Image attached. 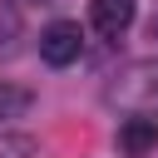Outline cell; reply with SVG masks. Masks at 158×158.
<instances>
[{"label":"cell","instance_id":"3957f363","mask_svg":"<svg viewBox=\"0 0 158 158\" xmlns=\"http://www.w3.org/2000/svg\"><path fill=\"white\" fill-rule=\"evenodd\" d=\"M133 0H89V25L104 35V40H118L128 25H133Z\"/></svg>","mask_w":158,"mask_h":158},{"label":"cell","instance_id":"8992f818","mask_svg":"<svg viewBox=\"0 0 158 158\" xmlns=\"http://www.w3.org/2000/svg\"><path fill=\"white\" fill-rule=\"evenodd\" d=\"M0 158H35V138L30 133H0Z\"/></svg>","mask_w":158,"mask_h":158},{"label":"cell","instance_id":"7a4b0ae2","mask_svg":"<svg viewBox=\"0 0 158 158\" xmlns=\"http://www.w3.org/2000/svg\"><path fill=\"white\" fill-rule=\"evenodd\" d=\"M79 54H84V35H79L74 20H54V25L40 35V59H44V64L64 69V64H74Z\"/></svg>","mask_w":158,"mask_h":158},{"label":"cell","instance_id":"277c9868","mask_svg":"<svg viewBox=\"0 0 158 158\" xmlns=\"http://www.w3.org/2000/svg\"><path fill=\"white\" fill-rule=\"evenodd\" d=\"M118 148H123L128 158L153 153V148H158V118H153V114H133V118H123V123H118Z\"/></svg>","mask_w":158,"mask_h":158},{"label":"cell","instance_id":"52a82bcc","mask_svg":"<svg viewBox=\"0 0 158 158\" xmlns=\"http://www.w3.org/2000/svg\"><path fill=\"white\" fill-rule=\"evenodd\" d=\"M153 40H158V20H153Z\"/></svg>","mask_w":158,"mask_h":158},{"label":"cell","instance_id":"5b68a950","mask_svg":"<svg viewBox=\"0 0 158 158\" xmlns=\"http://www.w3.org/2000/svg\"><path fill=\"white\" fill-rule=\"evenodd\" d=\"M30 104H35L30 89H20V84H0V118H20Z\"/></svg>","mask_w":158,"mask_h":158},{"label":"cell","instance_id":"6da1fadb","mask_svg":"<svg viewBox=\"0 0 158 158\" xmlns=\"http://www.w3.org/2000/svg\"><path fill=\"white\" fill-rule=\"evenodd\" d=\"M104 104L109 109H123V114H158V54L123 64L104 84Z\"/></svg>","mask_w":158,"mask_h":158}]
</instances>
